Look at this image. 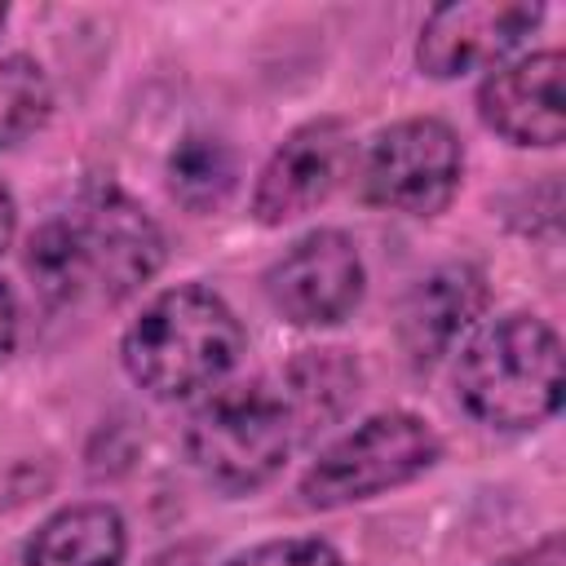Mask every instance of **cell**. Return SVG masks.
Here are the masks:
<instances>
[{
	"label": "cell",
	"instance_id": "cell-2",
	"mask_svg": "<svg viewBox=\"0 0 566 566\" xmlns=\"http://www.w3.org/2000/svg\"><path fill=\"white\" fill-rule=\"evenodd\" d=\"M248 336L226 296L203 283L164 287L119 336V363L137 389L159 402L190 398L230 376Z\"/></svg>",
	"mask_w": 566,
	"mask_h": 566
},
{
	"label": "cell",
	"instance_id": "cell-16",
	"mask_svg": "<svg viewBox=\"0 0 566 566\" xmlns=\"http://www.w3.org/2000/svg\"><path fill=\"white\" fill-rule=\"evenodd\" d=\"M221 566H345V557L336 553V544H327L318 535H287V539L252 544V548L226 557Z\"/></svg>",
	"mask_w": 566,
	"mask_h": 566
},
{
	"label": "cell",
	"instance_id": "cell-19",
	"mask_svg": "<svg viewBox=\"0 0 566 566\" xmlns=\"http://www.w3.org/2000/svg\"><path fill=\"white\" fill-rule=\"evenodd\" d=\"M18 234V203H13V190L0 181V252L13 243Z\"/></svg>",
	"mask_w": 566,
	"mask_h": 566
},
{
	"label": "cell",
	"instance_id": "cell-18",
	"mask_svg": "<svg viewBox=\"0 0 566 566\" xmlns=\"http://www.w3.org/2000/svg\"><path fill=\"white\" fill-rule=\"evenodd\" d=\"M18 345V301H13V287L0 279V363L13 354Z\"/></svg>",
	"mask_w": 566,
	"mask_h": 566
},
{
	"label": "cell",
	"instance_id": "cell-14",
	"mask_svg": "<svg viewBox=\"0 0 566 566\" xmlns=\"http://www.w3.org/2000/svg\"><path fill=\"white\" fill-rule=\"evenodd\" d=\"M164 177H168V195L186 212L208 217V212H217L234 195V186H239V155L217 133H186L168 150Z\"/></svg>",
	"mask_w": 566,
	"mask_h": 566
},
{
	"label": "cell",
	"instance_id": "cell-3",
	"mask_svg": "<svg viewBox=\"0 0 566 566\" xmlns=\"http://www.w3.org/2000/svg\"><path fill=\"white\" fill-rule=\"evenodd\" d=\"M460 407L491 429H535L562 407V336L539 314L478 327L455 358Z\"/></svg>",
	"mask_w": 566,
	"mask_h": 566
},
{
	"label": "cell",
	"instance_id": "cell-7",
	"mask_svg": "<svg viewBox=\"0 0 566 566\" xmlns=\"http://www.w3.org/2000/svg\"><path fill=\"white\" fill-rule=\"evenodd\" d=\"M265 301L292 327H336L345 323L367 292L363 252L345 230H310L301 234L270 270H265Z\"/></svg>",
	"mask_w": 566,
	"mask_h": 566
},
{
	"label": "cell",
	"instance_id": "cell-6",
	"mask_svg": "<svg viewBox=\"0 0 566 566\" xmlns=\"http://www.w3.org/2000/svg\"><path fill=\"white\" fill-rule=\"evenodd\" d=\"M464 177V146L438 115H411L380 128L358 168L363 199L402 217H438Z\"/></svg>",
	"mask_w": 566,
	"mask_h": 566
},
{
	"label": "cell",
	"instance_id": "cell-9",
	"mask_svg": "<svg viewBox=\"0 0 566 566\" xmlns=\"http://www.w3.org/2000/svg\"><path fill=\"white\" fill-rule=\"evenodd\" d=\"M539 22H544V4H535V0L438 4L420 27L416 66L433 80H460L469 71L504 62Z\"/></svg>",
	"mask_w": 566,
	"mask_h": 566
},
{
	"label": "cell",
	"instance_id": "cell-12",
	"mask_svg": "<svg viewBox=\"0 0 566 566\" xmlns=\"http://www.w3.org/2000/svg\"><path fill=\"white\" fill-rule=\"evenodd\" d=\"M128 526L106 500H84L49 513L22 544V566H124Z\"/></svg>",
	"mask_w": 566,
	"mask_h": 566
},
{
	"label": "cell",
	"instance_id": "cell-8",
	"mask_svg": "<svg viewBox=\"0 0 566 566\" xmlns=\"http://www.w3.org/2000/svg\"><path fill=\"white\" fill-rule=\"evenodd\" d=\"M349 164H354V137L345 119L323 115L292 128L256 172L252 217L261 226H283L314 212L349 177Z\"/></svg>",
	"mask_w": 566,
	"mask_h": 566
},
{
	"label": "cell",
	"instance_id": "cell-13",
	"mask_svg": "<svg viewBox=\"0 0 566 566\" xmlns=\"http://www.w3.org/2000/svg\"><path fill=\"white\" fill-rule=\"evenodd\" d=\"M279 389H283V398L292 407V420H296V433L305 442L318 429L336 424L358 402V394H363V367L340 345L301 349L279 371Z\"/></svg>",
	"mask_w": 566,
	"mask_h": 566
},
{
	"label": "cell",
	"instance_id": "cell-17",
	"mask_svg": "<svg viewBox=\"0 0 566 566\" xmlns=\"http://www.w3.org/2000/svg\"><path fill=\"white\" fill-rule=\"evenodd\" d=\"M495 566H566V539H562V531H548L544 539L500 557Z\"/></svg>",
	"mask_w": 566,
	"mask_h": 566
},
{
	"label": "cell",
	"instance_id": "cell-4",
	"mask_svg": "<svg viewBox=\"0 0 566 566\" xmlns=\"http://www.w3.org/2000/svg\"><path fill=\"white\" fill-rule=\"evenodd\" d=\"M301 442L292 407L270 376L212 389L186 420L190 464L226 495L265 486Z\"/></svg>",
	"mask_w": 566,
	"mask_h": 566
},
{
	"label": "cell",
	"instance_id": "cell-15",
	"mask_svg": "<svg viewBox=\"0 0 566 566\" xmlns=\"http://www.w3.org/2000/svg\"><path fill=\"white\" fill-rule=\"evenodd\" d=\"M53 115V84L31 53L0 57V150L27 142Z\"/></svg>",
	"mask_w": 566,
	"mask_h": 566
},
{
	"label": "cell",
	"instance_id": "cell-11",
	"mask_svg": "<svg viewBox=\"0 0 566 566\" xmlns=\"http://www.w3.org/2000/svg\"><path fill=\"white\" fill-rule=\"evenodd\" d=\"M491 301L486 274L473 261H447L416 279V287L402 296L398 310V340L416 371L433 367L455 349V340L482 318Z\"/></svg>",
	"mask_w": 566,
	"mask_h": 566
},
{
	"label": "cell",
	"instance_id": "cell-5",
	"mask_svg": "<svg viewBox=\"0 0 566 566\" xmlns=\"http://www.w3.org/2000/svg\"><path fill=\"white\" fill-rule=\"evenodd\" d=\"M438 460H442V438L433 433V424L420 420L416 411L394 407L367 416L332 447H323L318 460L301 473L296 491L305 509H345L424 478Z\"/></svg>",
	"mask_w": 566,
	"mask_h": 566
},
{
	"label": "cell",
	"instance_id": "cell-20",
	"mask_svg": "<svg viewBox=\"0 0 566 566\" xmlns=\"http://www.w3.org/2000/svg\"><path fill=\"white\" fill-rule=\"evenodd\" d=\"M4 22H9V9H4V4H0V31H4Z\"/></svg>",
	"mask_w": 566,
	"mask_h": 566
},
{
	"label": "cell",
	"instance_id": "cell-1",
	"mask_svg": "<svg viewBox=\"0 0 566 566\" xmlns=\"http://www.w3.org/2000/svg\"><path fill=\"white\" fill-rule=\"evenodd\" d=\"M22 265L49 305H75L88 292L115 305L159 274L164 234L128 190L93 181L71 212L31 230Z\"/></svg>",
	"mask_w": 566,
	"mask_h": 566
},
{
	"label": "cell",
	"instance_id": "cell-10",
	"mask_svg": "<svg viewBox=\"0 0 566 566\" xmlns=\"http://www.w3.org/2000/svg\"><path fill=\"white\" fill-rule=\"evenodd\" d=\"M562 71H566L562 49H539L491 71L478 88V119L513 146H539V150L562 146L566 137Z\"/></svg>",
	"mask_w": 566,
	"mask_h": 566
}]
</instances>
